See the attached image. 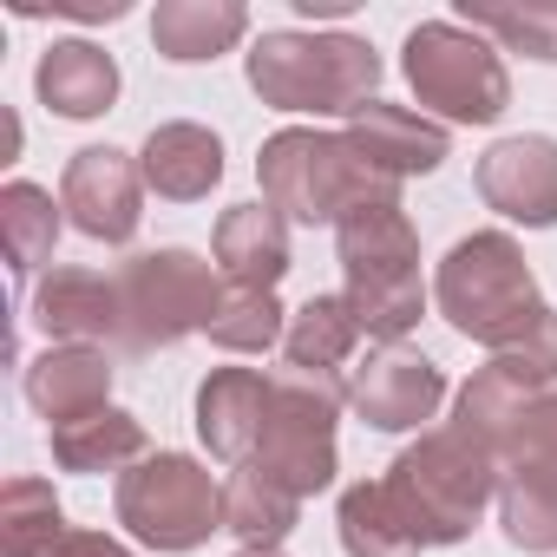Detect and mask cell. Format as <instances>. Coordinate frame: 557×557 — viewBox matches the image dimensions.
Masks as SVG:
<instances>
[{"mask_svg":"<svg viewBox=\"0 0 557 557\" xmlns=\"http://www.w3.org/2000/svg\"><path fill=\"white\" fill-rule=\"evenodd\" d=\"M269 387L256 368H210L203 387H197V440L230 459V466H249L256 446H262V420H269Z\"/></svg>","mask_w":557,"mask_h":557,"instance_id":"2e32d148","label":"cell"},{"mask_svg":"<svg viewBox=\"0 0 557 557\" xmlns=\"http://www.w3.org/2000/svg\"><path fill=\"white\" fill-rule=\"evenodd\" d=\"M381 53L355 34H262L249 47V92L275 112L309 119H355L374 106Z\"/></svg>","mask_w":557,"mask_h":557,"instance_id":"277c9868","label":"cell"},{"mask_svg":"<svg viewBox=\"0 0 557 557\" xmlns=\"http://www.w3.org/2000/svg\"><path fill=\"white\" fill-rule=\"evenodd\" d=\"M348 145H355L381 177H394V184L440 171L446 151H453L446 125H433V119H420V112H407V106H387V99H374V106H361V112L348 119Z\"/></svg>","mask_w":557,"mask_h":557,"instance_id":"9a60e30c","label":"cell"},{"mask_svg":"<svg viewBox=\"0 0 557 557\" xmlns=\"http://www.w3.org/2000/svg\"><path fill=\"white\" fill-rule=\"evenodd\" d=\"M138 171H145V190H158L171 203H197L223 184V138L210 125H190V119L151 125V138L138 151Z\"/></svg>","mask_w":557,"mask_h":557,"instance_id":"e0dca14e","label":"cell"},{"mask_svg":"<svg viewBox=\"0 0 557 557\" xmlns=\"http://www.w3.org/2000/svg\"><path fill=\"white\" fill-rule=\"evenodd\" d=\"M203 335L223 355H262V348H275L289 335V322H283V302L262 296V289H223V309L210 315Z\"/></svg>","mask_w":557,"mask_h":557,"instance_id":"f546056e","label":"cell"},{"mask_svg":"<svg viewBox=\"0 0 557 557\" xmlns=\"http://www.w3.org/2000/svg\"><path fill=\"white\" fill-rule=\"evenodd\" d=\"M60 203H66L73 230H86L92 243H132L138 216H145V171L119 145H86L66 158Z\"/></svg>","mask_w":557,"mask_h":557,"instance_id":"30bf717a","label":"cell"},{"mask_svg":"<svg viewBox=\"0 0 557 557\" xmlns=\"http://www.w3.org/2000/svg\"><path fill=\"white\" fill-rule=\"evenodd\" d=\"M355 342H361V322H355L348 296H309V302L289 315V335H283V361H289V374L342 381V368H348Z\"/></svg>","mask_w":557,"mask_h":557,"instance_id":"44dd1931","label":"cell"},{"mask_svg":"<svg viewBox=\"0 0 557 557\" xmlns=\"http://www.w3.org/2000/svg\"><path fill=\"white\" fill-rule=\"evenodd\" d=\"M34 329L53 348H99L119 342V289L99 269H47L27 296Z\"/></svg>","mask_w":557,"mask_h":557,"instance_id":"4fadbf2b","label":"cell"},{"mask_svg":"<svg viewBox=\"0 0 557 557\" xmlns=\"http://www.w3.org/2000/svg\"><path fill=\"white\" fill-rule=\"evenodd\" d=\"M119 289V342L132 355L177 348L184 335H203L223 309V283L197 249H145L112 269Z\"/></svg>","mask_w":557,"mask_h":557,"instance_id":"8992f818","label":"cell"},{"mask_svg":"<svg viewBox=\"0 0 557 557\" xmlns=\"http://www.w3.org/2000/svg\"><path fill=\"white\" fill-rule=\"evenodd\" d=\"M249 34V8L243 0H158L151 14V47L177 66L216 60Z\"/></svg>","mask_w":557,"mask_h":557,"instance_id":"ffe728a7","label":"cell"},{"mask_svg":"<svg viewBox=\"0 0 557 557\" xmlns=\"http://www.w3.org/2000/svg\"><path fill=\"white\" fill-rule=\"evenodd\" d=\"M335 256L348 275V309L361 335L400 348L420 315H426V283H420V230L400 203H368L335 223Z\"/></svg>","mask_w":557,"mask_h":557,"instance_id":"7a4b0ae2","label":"cell"},{"mask_svg":"<svg viewBox=\"0 0 557 557\" xmlns=\"http://www.w3.org/2000/svg\"><path fill=\"white\" fill-rule=\"evenodd\" d=\"M27 407L47 420V433L112 407V361H106V348H47L40 361H27Z\"/></svg>","mask_w":557,"mask_h":557,"instance_id":"ac0fdd59","label":"cell"},{"mask_svg":"<svg viewBox=\"0 0 557 557\" xmlns=\"http://www.w3.org/2000/svg\"><path fill=\"white\" fill-rule=\"evenodd\" d=\"M66 531L73 524H66V511H60L47 479L14 472L8 485H0V550H8V557H47Z\"/></svg>","mask_w":557,"mask_h":557,"instance_id":"484cf974","label":"cell"},{"mask_svg":"<svg viewBox=\"0 0 557 557\" xmlns=\"http://www.w3.org/2000/svg\"><path fill=\"white\" fill-rule=\"evenodd\" d=\"M145 420L125 407H99L73 426H53V466L60 472H132L145 459Z\"/></svg>","mask_w":557,"mask_h":557,"instance_id":"7402d4cb","label":"cell"},{"mask_svg":"<svg viewBox=\"0 0 557 557\" xmlns=\"http://www.w3.org/2000/svg\"><path fill=\"white\" fill-rule=\"evenodd\" d=\"M459 27L498 40L505 53H531L544 66H557V0H524V8H492V0H466Z\"/></svg>","mask_w":557,"mask_h":557,"instance_id":"f1b7e54d","label":"cell"},{"mask_svg":"<svg viewBox=\"0 0 557 557\" xmlns=\"http://www.w3.org/2000/svg\"><path fill=\"white\" fill-rule=\"evenodd\" d=\"M296 14H309V21H342L348 0H296Z\"/></svg>","mask_w":557,"mask_h":557,"instance_id":"836d02e7","label":"cell"},{"mask_svg":"<svg viewBox=\"0 0 557 557\" xmlns=\"http://www.w3.org/2000/svg\"><path fill=\"white\" fill-rule=\"evenodd\" d=\"M256 177H262V203L296 223H342L348 210L400 203V184L381 177L348 145V132H315V125H289V132L262 138Z\"/></svg>","mask_w":557,"mask_h":557,"instance_id":"3957f363","label":"cell"},{"mask_svg":"<svg viewBox=\"0 0 557 557\" xmlns=\"http://www.w3.org/2000/svg\"><path fill=\"white\" fill-rule=\"evenodd\" d=\"M60 210H66V203H53V190H40V184H27V177H14L8 190H0V236H8L14 275H34V269L53 256V243H60Z\"/></svg>","mask_w":557,"mask_h":557,"instance_id":"83f0119b","label":"cell"},{"mask_svg":"<svg viewBox=\"0 0 557 557\" xmlns=\"http://www.w3.org/2000/svg\"><path fill=\"white\" fill-rule=\"evenodd\" d=\"M119 524L164 557H184L223 531V485L190 453H145L132 472H119Z\"/></svg>","mask_w":557,"mask_h":557,"instance_id":"ba28073f","label":"cell"},{"mask_svg":"<svg viewBox=\"0 0 557 557\" xmlns=\"http://www.w3.org/2000/svg\"><path fill=\"white\" fill-rule=\"evenodd\" d=\"M400 73L420 106H433L453 125H492L511 106V73L498 47L459 21H420L400 47Z\"/></svg>","mask_w":557,"mask_h":557,"instance_id":"52a82bcc","label":"cell"},{"mask_svg":"<svg viewBox=\"0 0 557 557\" xmlns=\"http://www.w3.org/2000/svg\"><path fill=\"white\" fill-rule=\"evenodd\" d=\"M544 387H531L518 368H505V361H485L466 387H459V407H453V426H466L472 440H485V446H498L505 453V440H511V426L524 420V407L537 400Z\"/></svg>","mask_w":557,"mask_h":557,"instance_id":"d4e9b609","label":"cell"},{"mask_svg":"<svg viewBox=\"0 0 557 557\" xmlns=\"http://www.w3.org/2000/svg\"><path fill=\"white\" fill-rule=\"evenodd\" d=\"M210 256H216V275L230 289L275 296V283L289 275V216L269 210V203H236V210L216 216Z\"/></svg>","mask_w":557,"mask_h":557,"instance_id":"5bb4252c","label":"cell"},{"mask_svg":"<svg viewBox=\"0 0 557 557\" xmlns=\"http://www.w3.org/2000/svg\"><path fill=\"white\" fill-rule=\"evenodd\" d=\"M236 557H283V550H236Z\"/></svg>","mask_w":557,"mask_h":557,"instance_id":"e575fe53","label":"cell"},{"mask_svg":"<svg viewBox=\"0 0 557 557\" xmlns=\"http://www.w3.org/2000/svg\"><path fill=\"white\" fill-rule=\"evenodd\" d=\"M335 524H342V550H348V557H420V550H426V544L413 537V524L400 518L387 479H361V485H348Z\"/></svg>","mask_w":557,"mask_h":557,"instance_id":"603a6c76","label":"cell"},{"mask_svg":"<svg viewBox=\"0 0 557 557\" xmlns=\"http://www.w3.org/2000/svg\"><path fill=\"white\" fill-rule=\"evenodd\" d=\"M479 197L524 230H550L557 223V138L544 132L498 138L479 158Z\"/></svg>","mask_w":557,"mask_h":557,"instance_id":"7c38bea8","label":"cell"},{"mask_svg":"<svg viewBox=\"0 0 557 557\" xmlns=\"http://www.w3.org/2000/svg\"><path fill=\"white\" fill-rule=\"evenodd\" d=\"M348 407L342 381H315V374H283L269 387V420H262V446H256V472L275 479L296 498H315L335 485V420Z\"/></svg>","mask_w":557,"mask_h":557,"instance_id":"9c48e42d","label":"cell"},{"mask_svg":"<svg viewBox=\"0 0 557 557\" xmlns=\"http://www.w3.org/2000/svg\"><path fill=\"white\" fill-rule=\"evenodd\" d=\"M34 92L60 119H99L119 99V60L92 40H53L40 73H34Z\"/></svg>","mask_w":557,"mask_h":557,"instance_id":"d6986e66","label":"cell"},{"mask_svg":"<svg viewBox=\"0 0 557 557\" xmlns=\"http://www.w3.org/2000/svg\"><path fill=\"white\" fill-rule=\"evenodd\" d=\"M498 479H505L498 446L472 440L466 426L420 433L387 466V492H394V505L420 544H466L472 524L485 518V505L498 498Z\"/></svg>","mask_w":557,"mask_h":557,"instance_id":"6da1fadb","label":"cell"},{"mask_svg":"<svg viewBox=\"0 0 557 557\" xmlns=\"http://www.w3.org/2000/svg\"><path fill=\"white\" fill-rule=\"evenodd\" d=\"M492 361L518 368V374H524L531 387H544V394H550V387H557V309L544 302V309H537V322H531V329H524L518 342H505V348H498Z\"/></svg>","mask_w":557,"mask_h":557,"instance_id":"1f68e13d","label":"cell"},{"mask_svg":"<svg viewBox=\"0 0 557 557\" xmlns=\"http://www.w3.org/2000/svg\"><path fill=\"white\" fill-rule=\"evenodd\" d=\"M47 557H132L119 537H106V531H66Z\"/></svg>","mask_w":557,"mask_h":557,"instance_id":"d6a6232c","label":"cell"},{"mask_svg":"<svg viewBox=\"0 0 557 557\" xmlns=\"http://www.w3.org/2000/svg\"><path fill=\"white\" fill-rule=\"evenodd\" d=\"M498 524H505V537L518 550L550 557L557 550V472L505 466V479H498Z\"/></svg>","mask_w":557,"mask_h":557,"instance_id":"4316f807","label":"cell"},{"mask_svg":"<svg viewBox=\"0 0 557 557\" xmlns=\"http://www.w3.org/2000/svg\"><path fill=\"white\" fill-rule=\"evenodd\" d=\"M433 302L466 342H485L492 355L505 342H518L544 309L537 275L505 230H472L446 249V262L433 275Z\"/></svg>","mask_w":557,"mask_h":557,"instance_id":"5b68a950","label":"cell"},{"mask_svg":"<svg viewBox=\"0 0 557 557\" xmlns=\"http://www.w3.org/2000/svg\"><path fill=\"white\" fill-rule=\"evenodd\" d=\"M498 459L505 466H524V472H557V387L524 407V420L511 426V440H505Z\"/></svg>","mask_w":557,"mask_h":557,"instance_id":"4dcf8cb0","label":"cell"},{"mask_svg":"<svg viewBox=\"0 0 557 557\" xmlns=\"http://www.w3.org/2000/svg\"><path fill=\"white\" fill-rule=\"evenodd\" d=\"M440 400H446V374L413 348H381L348 381V407L374 433H413V426H426L440 413Z\"/></svg>","mask_w":557,"mask_h":557,"instance_id":"8fae6325","label":"cell"},{"mask_svg":"<svg viewBox=\"0 0 557 557\" xmlns=\"http://www.w3.org/2000/svg\"><path fill=\"white\" fill-rule=\"evenodd\" d=\"M296 518H302V498L283 492L275 479H262L256 466H243L223 485V531H236L243 550H283V537L296 531Z\"/></svg>","mask_w":557,"mask_h":557,"instance_id":"cb8c5ba5","label":"cell"}]
</instances>
